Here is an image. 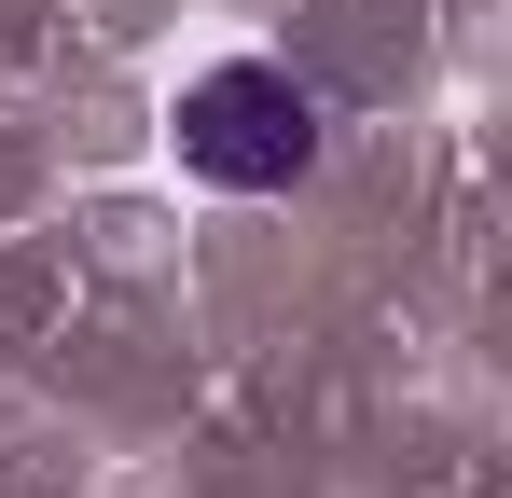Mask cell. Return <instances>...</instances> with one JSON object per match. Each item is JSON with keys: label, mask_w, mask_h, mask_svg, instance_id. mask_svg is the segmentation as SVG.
<instances>
[{"label": "cell", "mask_w": 512, "mask_h": 498, "mask_svg": "<svg viewBox=\"0 0 512 498\" xmlns=\"http://www.w3.org/2000/svg\"><path fill=\"white\" fill-rule=\"evenodd\" d=\"M180 166H194L208 194H291V180L319 166V97L291 70H263V56L194 70L180 83Z\"/></svg>", "instance_id": "6da1fadb"}]
</instances>
